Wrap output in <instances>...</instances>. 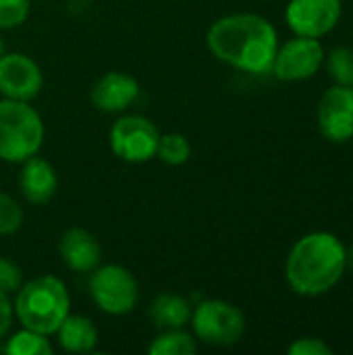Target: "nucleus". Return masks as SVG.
<instances>
[{"mask_svg": "<svg viewBox=\"0 0 353 355\" xmlns=\"http://www.w3.org/2000/svg\"><path fill=\"white\" fill-rule=\"evenodd\" d=\"M44 144V121L29 102L0 100V160L19 164L35 156Z\"/></svg>", "mask_w": 353, "mask_h": 355, "instance_id": "obj_4", "label": "nucleus"}, {"mask_svg": "<svg viewBox=\"0 0 353 355\" xmlns=\"http://www.w3.org/2000/svg\"><path fill=\"white\" fill-rule=\"evenodd\" d=\"M29 0H0V29H15L29 17Z\"/></svg>", "mask_w": 353, "mask_h": 355, "instance_id": "obj_22", "label": "nucleus"}, {"mask_svg": "<svg viewBox=\"0 0 353 355\" xmlns=\"http://www.w3.org/2000/svg\"><path fill=\"white\" fill-rule=\"evenodd\" d=\"M12 316H15L12 302L8 300V293L0 291V339L8 333V329L12 324Z\"/></svg>", "mask_w": 353, "mask_h": 355, "instance_id": "obj_25", "label": "nucleus"}, {"mask_svg": "<svg viewBox=\"0 0 353 355\" xmlns=\"http://www.w3.org/2000/svg\"><path fill=\"white\" fill-rule=\"evenodd\" d=\"M150 316H152L154 324L162 331L183 329L191 320V306L181 295L160 293L150 308Z\"/></svg>", "mask_w": 353, "mask_h": 355, "instance_id": "obj_16", "label": "nucleus"}, {"mask_svg": "<svg viewBox=\"0 0 353 355\" xmlns=\"http://www.w3.org/2000/svg\"><path fill=\"white\" fill-rule=\"evenodd\" d=\"M4 54V42H2V37H0V56Z\"/></svg>", "mask_w": 353, "mask_h": 355, "instance_id": "obj_27", "label": "nucleus"}, {"mask_svg": "<svg viewBox=\"0 0 353 355\" xmlns=\"http://www.w3.org/2000/svg\"><path fill=\"white\" fill-rule=\"evenodd\" d=\"M345 268L353 275V243L350 248H345Z\"/></svg>", "mask_w": 353, "mask_h": 355, "instance_id": "obj_26", "label": "nucleus"}, {"mask_svg": "<svg viewBox=\"0 0 353 355\" xmlns=\"http://www.w3.org/2000/svg\"><path fill=\"white\" fill-rule=\"evenodd\" d=\"M21 164L23 168L19 173V189L23 198L33 206L48 204L58 189V177L54 166L37 154Z\"/></svg>", "mask_w": 353, "mask_h": 355, "instance_id": "obj_14", "label": "nucleus"}, {"mask_svg": "<svg viewBox=\"0 0 353 355\" xmlns=\"http://www.w3.org/2000/svg\"><path fill=\"white\" fill-rule=\"evenodd\" d=\"M12 310L21 327L50 337L71 314L69 289L58 277H35L17 289Z\"/></svg>", "mask_w": 353, "mask_h": 355, "instance_id": "obj_3", "label": "nucleus"}, {"mask_svg": "<svg viewBox=\"0 0 353 355\" xmlns=\"http://www.w3.org/2000/svg\"><path fill=\"white\" fill-rule=\"evenodd\" d=\"M343 17V0H289L285 6V23L293 35L322 40Z\"/></svg>", "mask_w": 353, "mask_h": 355, "instance_id": "obj_9", "label": "nucleus"}, {"mask_svg": "<svg viewBox=\"0 0 353 355\" xmlns=\"http://www.w3.org/2000/svg\"><path fill=\"white\" fill-rule=\"evenodd\" d=\"M139 96V83L129 73L110 71L92 87V104L102 112H123Z\"/></svg>", "mask_w": 353, "mask_h": 355, "instance_id": "obj_12", "label": "nucleus"}, {"mask_svg": "<svg viewBox=\"0 0 353 355\" xmlns=\"http://www.w3.org/2000/svg\"><path fill=\"white\" fill-rule=\"evenodd\" d=\"M327 73L337 85L353 87V46H337L325 56Z\"/></svg>", "mask_w": 353, "mask_h": 355, "instance_id": "obj_19", "label": "nucleus"}, {"mask_svg": "<svg viewBox=\"0 0 353 355\" xmlns=\"http://www.w3.org/2000/svg\"><path fill=\"white\" fill-rule=\"evenodd\" d=\"M89 297L108 316L129 314L139 300V285L133 272L119 264H100L89 272Z\"/></svg>", "mask_w": 353, "mask_h": 355, "instance_id": "obj_6", "label": "nucleus"}, {"mask_svg": "<svg viewBox=\"0 0 353 355\" xmlns=\"http://www.w3.org/2000/svg\"><path fill=\"white\" fill-rule=\"evenodd\" d=\"M287 354L289 355H333L335 349L318 339V337H300L295 339L289 347H287Z\"/></svg>", "mask_w": 353, "mask_h": 355, "instance_id": "obj_23", "label": "nucleus"}, {"mask_svg": "<svg viewBox=\"0 0 353 355\" xmlns=\"http://www.w3.org/2000/svg\"><path fill=\"white\" fill-rule=\"evenodd\" d=\"M4 352L8 355H52V343L48 335L23 327L6 341Z\"/></svg>", "mask_w": 353, "mask_h": 355, "instance_id": "obj_18", "label": "nucleus"}, {"mask_svg": "<svg viewBox=\"0 0 353 355\" xmlns=\"http://www.w3.org/2000/svg\"><path fill=\"white\" fill-rule=\"evenodd\" d=\"M198 352V339L183 329L162 331L150 345V355H193Z\"/></svg>", "mask_w": 353, "mask_h": 355, "instance_id": "obj_17", "label": "nucleus"}, {"mask_svg": "<svg viewBox=\"0 0 353 355\" xmlns=\"http://www.w3.org/2000/svg\"><path fill=\"white\" fill-rule=\"evenodd\" d=\"M206 46L214 58L237 71L266 75L279 48V31L262 15L233 12L210 25Z\"/></svg>", "mask_w": 353, "mask_h": 355, "instance_id": "obj_1", "label": "nucleus"}, {"mask_svg": "<svg viewBox=\"0 0 353 355\" xmlns=\"http://www.w3.org/2000/svg\"><path fill=\"white\" fill-rule=\"evenodd\" d=\"M23 225V208L15 198L0 191V237L12 235Z\"/></svg>", "mask_w": 353, "mask_h": 355, "instance_id": "obj_21", "label": "nucleus"}, {"mask_svg": "<svg viewBox=\"0 0 353 355\" xmlns=\"http://www.w3.org/2000/svg\"><path fill=\"white\" fill-rule=\"evenodd\" d=\"M316 123L320 135L331 144H347L353 139V87L333 85L329 87L316 110Z\"/></svg>", "mask_w": 353, "mask_h": 355, "instance_id": "obj_10", "label": "nucleus"}, {"mask_svg": "<svg viewBox=\"0 0 353 355\" xmlns=\"http://www.w3.org/2000/svg\"><path fill=\"white\" fill-rule=\"evenodd\" d=\"M193 337L212 347H231L246 335L243 312L225 300H204L191 310Z\"/></svg>", "mask_w": 353, "mask_h": 355, "instance_id": "obj_5", "label": "nucleus"}, {"mask_svg": "<svg viewBox=\"0 0 353 355\" xmlns=\"http://www.w3.org/2000/svg\"><path fill=\"white\" fill-rule=\"evenodd\" d=\"M54 335L58 337V345L69 354H89L100 339L98 327L81 314H69Z\"/></svg>", "mask_w": 353, "mask_h": 355, "instance_id": "obj_15", "label": "nucleus"}, {"mask_svg": "<svg viewBox=\"0 0 353 355\" xmlns=\"http://www.w3.org/2000/svg\"><path fill=\"white\" fill-rule=\"evenodd\" d=\"M345 243L329 231H312L300 237L285 260V281L302 297H320L333 291L345 268Z\"/></svg>", "mask_w": 353, "mask_h": 355, "instance_id": "obj_2", "label": "nucleus"}, {"mask_svg": "<svg viewBox=\"0 0 353 355\" xmlns=\"http://www.w3.org/2000/svg\"><path fill=\"white\" fill-rule=\"evenodd\" d=\"M325 56L327 52L320 40L293 35L285 44H279L270 73L285 83L306 81L325 67Z\"/></svg>", "mask_w": 353, "mask_h": 355, "instance_id": "obj_8", "label": "nucleus"}, {"mask_svg": "<svg viewBox=\"0 0 353 355\" xmlns=\"http://www.w3.org/2000/svg\"><path fill=\"white\" fill-rule=\"evenodd\" d=\"M156 156L171 166H179L185 164L191 156V146L187 141V137L183 133H164L158 139V148H156Z\"/></svg>", "mask_w": 353, "mask_h": 355, "instance_id": "obj_20", "label": "nucleus"}, {"mask_svg": "<svg viewBox=\"0 0 353 355\" xmlns=\"http://www.w3.org/2000/svg\"><path fill=\"white\" fill-rule=\"evenodd\" d=\"M58 254L62 264L79 275H89L94 268L100 266L102 260V248L98 239L81 227H71L62 233Z\"/></svg>", "mask_w": 353, "mask_h": 355, "instance_id": "obj_13", "label": "nucleus"}, {"mask_svg": "<svg viewBox=\"0 0 353 355\" xmlns=\"http://www.w3.org/2000/svg\"><path fill=\"white\" fill-rule=\"evenodd\" d=\"M44 85L40 64L23 52H4L0 56V94L10 100L29 102Z\"/></svg>", "mask_w": 353, "mask_h": 355, "instance_id": "obj_11", "label": "nucleus"}, {"mask_svg": "<svg viewBox=\"0 0 353 355\" xmlns=\"http://www.w3.org/2000/svg\"><path fill=\"white\" fill-rule=\"evenodd\" d=\"M160 131L141 114H125L114 121L108 133L112 154L129 164H141L156 156Z\"/></svg>", "mask_w": 353, "mask_h": 355, "instance_id": "obj_7", "label": "nucleus"}, {"mask_svg": "<svg viewBox=\"0 0 353 355\" xmlns=\"http://www.w3.org/2000/svg\"><path fill=\"white\" fill-rule=\"evenodd\" d=\"M23 285V272L21 268L6 260V258H0V291L2 293H17V289Z\"/></svg>", "mask_w": 353, "mask_h": 355, "instance_id": "obj_24", "label": "nucleus"}]
</instances>
